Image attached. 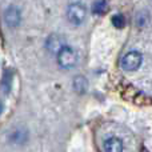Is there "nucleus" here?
<instances>
[{
  "mask_svg": "<svg viewBox=\"0 0 152 152\" xmlns=\"http://www.w3.org/2000/svg\"><path fill=\"white\" fill-rule=\"evenodd\" d=\"M142 61H143L142 53L137 52V51H129V52H127L126 55L121 58L120 66L124 71L134 72L142 66Z\"/></svg>",
  "mask_w": 152,
  "mask_h": 152,
  "instance_id": "1",
  "label": "nucleus"
},
{
  "mask_svg": "<svg viewBox=\"0 0 152 152\" xmlns=\"http://www.w3.org/2000/svg\"><path fill=\"white\" fill-rule=\"evenodd\" d=\"M76 61H77V55H76V52L72 48L67 47V45L58 53V63L61 68H66V69L72 68L76 64Z\"/></svg>",
  "mask_w": 152,
  "mask_h": 152,
  "instance_id": "2",
  "label": "nucleus"
},
{
  "mask_svg": "<svg viewBox=\"0 0 152 152\" xmlns=\"http://www.w3.org/2000/svg\"><path fill=\"white\" fill-rule=\"evenodd\" d=\"M86 15H87V10L80 3H72L68 7V11H67L68 20L75 26H79V24L83 23L84 19H86Z\"/></svg>",
  "mask_w": 152,
  "mask_h": 152,
  "instance_id": "3",
  "label": "nucleus"
},
{
  "mask_svg": "<svg viewBox=\"0 0 152 152\" xmlns=\"http://www.w3.org/2000/svg\"><path fill=\"white\" fill-rule=\"evenodd\" d=\"M21 21V13L20 10L15 5H10L7 10L4 11V23L11 28H15L20 24Z\"/></svg>",
  "mask_w": 152,
  "mask_h": 152,
  "instance_id": "4",
  "label": "nucleus"
},
{
  "mask_svg": "<svg viewBox=\"0 0 152 152\" xmlns=\"http://www.w3.org/2000/svg\"><path fill=\"white\" fill-rule=\"evenodd\" d=\"M45 45H47V48L50 50V52L58 55V53L66 47V43H64V39L61 36H59V35H56V34H52L47 37Z\"/></svg>",
  "mask_w": 152,
  "mask_h": 152,
  "instance_id": "5",
  "label": "nucleus"
},
{
  "mask_svg": "<svg viewBox=\"0 0 152 152\" xmlns=\"http://www.w3.org/2000/svg\"><path fill=\"white\" fill-rule=\"evenodd\" d=\"M124 145L119 137H110L104 142V151L105 152H123Z\"/></svg>",
  "mask_w": 152,
  "mask_h": 152,
  "instance_id": "6",
  "label": "nucleus"
},
{
  "mask_svg": "<svg viewBox=\"0 0 152 152\" xmlns=\"http://www.w3.org/2000/svg\"><path fill=\"white\" fill-rule=\"evenodd\" d=\"M74 88L77 94H84L88 88V81L84 76L81 75H77L76 77L74 79Z\"/></svg>",
  "mask_w": 152,
  "mask_h": 152,
  "instance_id": "7",
  "label": "nucleus"
},
{
  "mask_svg": "<svg viewBox=\"0 0 152 152\" xmlns=\"http://www.w3.org/2000/svg\"><path fill=\"white\" fill-rule=\"evenodd\" d=\"M92 11H94L95 15H104L108 11V3L107 0H95L94 5H92Z\"/></svg>",
  "mask_w": 152,
  "mask_h": 152,
  "instance_id": "8",
  "label": "nucleus"
},
{
  "mask_svg": "<svg viewBox=\"0 0 152 152\" xmlns=\"http://www.w3.org/2000/svg\"><path fill=\"white\" fill-rule=\"evenodd\" d=\"M13 143H18V144H23L24 142L27 140V134L21 129H16V132H13L12 136H11Z\"/></svg>",
  "mask_w": 152,
  "mask_h": 152,
  "instance_id": "9",
  "label": "nucleus"
},
{
  "mask_svg": "<svg viewBox=\"0 0 152 152\" xmlns=\"http://www.w3.org/2000/svg\"><path fill=\"white\" fill-rule=\"evenodd\" d=\"M111 23H112V26L115 27V28L118 29H121L124 27V24H126V20H124V16L123 15H115L112 19H111Z\"/></svg>",
  "mask_w": 152,
  "mask_h": 152,
  "instance_id": "10",
  "label": "nucleus"
}]
</instances>
